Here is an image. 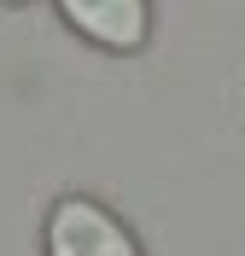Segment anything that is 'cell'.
I'll return each instance as SVG.
<instances>
[{
    "mask_svg": "<svg viewBox=\"0 0 245 256\" xmlns=\"http://www.w3.org/2000/svg\"><path fill=\"white\" fill-rule=\"evenodd\" d=\"M59 18L105 52H140L152 35V0H59Z\"/></svg>",
    "mask_w": 245,
    "mask_h": 256,
    "instance_id": "obj_2",
    "label": "cell"
},
{
    "mask_svg": "<svg viewBox=\"0 0 245 256\" xmlns=\"http://www.w3.org/2000/svg\"><path fill=\"white\" fill-rule=\"evenodd\" d=\"M12 6H18V0H12Z\"/></svg>",
    "mask_w": 245,
    "mask_h": 256,
    "instance_id": "obj_3",
    "label": "cell"
},
{
    "mask_svg": "<svg viewBox=\"0 0 245 256\" xmlns=\"http://www.w3.org/2000/svg\"><path fill=\"white\" fill-rule=\"evenodd\" d=\"M47 256H140V244L99 198L65 192L47 210Z\"/></svg>",
    "mask_w": 245,
    "mask_h": 256,
    "instance_id": "obj_1",
    "label": "cell"
}]
</instances>
